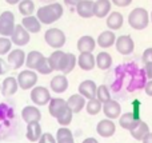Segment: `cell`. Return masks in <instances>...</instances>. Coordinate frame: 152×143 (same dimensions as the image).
Here are the masks:
<instances>
[{"instance_id": "cell-30", "label": "cell", "mask_w": 152, "mask_h": 143, "mask_svg": "<svg viewBox=\"0 0 152 143\" xmlns=\"http://www.w3.org/2000/svg\"><path fill=\"white\" fill-rule=\"evenodd\" d=\"M95 66H97L100 70H108L112 66V58L108 52H99L95 58Z\"/></svg>"}, {"instance_id": "cell-20", "label": "cell", "mask_w": 152, "mask_h": 143, "mask_svg": "<svg viewBox=\"0 0 152 143\" xmlns=\"http://www.w3.org/2000/svg\"><path fill=\"white\" fill-rule=\"evenodd\" d=\"M123 21H124L123 15H121L120 12H118V11H113V12H111L107 18V27L113 32V31H116V29L121 28Z\"/></svg>"}, {"instance_id": "cell-34", "label": "cell", "mask_w": 152, "mask_h": 143, "mask_svg": "<svg viewBox=\"0 0 152 143\" xmlns=\"http://www.w3.org/2000/svg\"><path fill=\"white\" fill-rule=\"evenodd\" d=\"M86 109L89 115H96V114H99L100 110H102V103H100L96 98L89 99L88 103H86Z\"/></svg>"}, {"instance_id": "cell-27", "label": "cell", "mask_w": 152, "mask_h": 143, "mask_svg": "<svg viewBox=\"0 0 152 143\" xmlns=\"http://www.w3.org/2000/svg\"><path fill=\"white\" fill-rule=\"evenodd\" d=\"M64 55H66V52H63V51H60V50H56L55 52L51 54V56L48 58V60H50V64H51V67H52L53 71H60L61 70L63 60H64Z\"/></svg>"}, {"instance_id": "cell-3", "label": "cell", "mask_w": 152, "mask_h": 143, "mask_svg": "<svg viewBox=\"0 0 152 143\" xmlns=\"http://www.w3.org/2000/svg\"><path fill=\"white\" fill-rule=\"evenodd\" d=\"M44 39L50 47L56 48V50L61 48L64 44H66V35H64V32L59 28H50L48 31H45Z\"/></svg>"}, {"instance_id": "cell-42", "label": "cell", "mask_w": 152, "mask_h": 143, "mask_svg": "<svg viewBox=\"0 0 152 143\" xmlns=\"http://www.w3.org/2000/svg\"><path fill=\"white\" fill-rule=\"evenodd\" d=\"M10 70V67L7 66V63H5L4 60H3L1 58H0V75H3V74H5V72Z\"/></svg>"}, {"instance_id": "cell-47", "label": "cell", "mask_w": 152, "mask_h": 143, "mask_svg": "<svg viewBox=\"0 0 152 143\" xmlns=\"http://www.w3.org/2000/svg\"><path fill=\"white\" fill-rule=\"evenodd\" d=\"M56 143H75V142H74V138H68V139H60Z\"/></svg>"}, {"instance_id": "cell-18", "label": "cell", "mask_w": 152, "mask_h": 143, "mask_svg": "<svg viewBox=\"0 0 152 143\" xmlns=\"http://www.w3.org/2000/svg\"><path fill=\"white\" fill-rule=\"evenodd\" d=\"M21 26H23V28L26 29L27 32H32V34H37V32L40 31V28H42V24H40V21L36 19V16H26V18H23V20H21Z\"/></svg>"}, {"instance_id": "cell-15", "label": "cell", "mask_w": 152, "mask_h": 143, "mask_svg": "<svg viewBox=\"0 0 152 143\" xmlns=\"http://www.w3.org/2000/svg\"><path fill=\"white\" fill-rule=\"evenodd\" d=\"M76 12L79 16L84 19H88L94 16V1L92 0H80L77 5H76Z\"/></svg>"}, {"instance_id": "cell-17", "label": "cell", "mask_w": 152, "mask_h": 143, "mask_svg": "<svg viewBox=\"0 0 152 143\" xmlns=\"http://www.w3.org/2000/svg\"><path fill=\"white\" fill-rule=\"evenodd\" d=\"M111 11L110 0H96L94 3V16L96 18H105Z\"/></svg>"}, {"instance_id": "cell-43", "label": "cell", "mask_w": 152, "mask_h": 143, "mask_svg": "<svg viewBox=\"0 0 152 143\" xmlns=\"http://www.w3.org/2000/svg\"><path fill=\"white\" fill-rule=\"evenodd\" d=\"M145 94H147L148 96H152V80H150V82L145 84Z\"/></svg>"}, {"instance_id": "cell-29", "label": "cell", "mask_w": 152, "mask_h": 143, "mask_svg": "<svg viewBox=\"0 0 152 143\" xmlns=\"http://www.w3.org/2000/svg\"><path fill=\"white\" fill-rule=\"evenodd\" d=\"M44 58V55H43L42 52H39V51H31V52L27 55V59L24 63L27 64V67H28L29 70H36V67L39 66V63L42 62V59Z\"/></svg>"}, {"instance_id": "cell-31", "label": "cell", "mask_w": 152, "mask_h": 143, "mask_svg": "<svg viewBox=\"0 0 152 143\" xmlns=\"http://www.w3.org/2000/svg\"><path fill=\"white\" fill-rule=\"evenodd\" d=\"M75 66H76V56L74 54H66L60 71L63 72V74H69V72L75 68Z\"/></svg>"}, {"instance_id": "cell-39", "label": "cell", "mask_w": 152, "mask_h": 143, "mask_svg": "<svg viewBox=\"0 0 152 143\" xmlns=\"http://www.w3.org/2000/svg\"><path fill=\"white\" fill-rule=\"evenodd\" d=\"M39 143H56V139L53 138L52 134L50 133H45V134H42L39 139Z\"/></svg>"}, {"instance_id": "cell-45", "label": "cell", "mask_w": 152, "mask_h": 143, "mask_svg": "<svg viewBox=\"0 0 152 143\" xmlns=\"http://www.w3.org/2000/svg\"><path fill=\"white\" fill-rule=\"evenodd\" d=\"M64 3H66L67 5H69V7H76V5L80 3V0H64Z\"/></svg>"}, {"instance_id": "cell-26", "label": "cell", "mask_w": 152, "mask_h": 143, "mask_svg": "<svg viewBox=\"0 0 152 143\" xmlns=\"http://www.w3.org/2000/svg\"><path fill=\"white\" fill-rule=\"evenodd\" d=\"M129 133H131V135L134 136L136 141H143V138L150 133V127H148V125L145 122L139 120V123H137V125L135 126L131 131H129Z\"/></svg>"}, {"instance_id": "cell-25", "label": "cell", "mask_w": 152, "mask_h": 143, "mask_svg": "<svg viewBox=\"0 0 152 143\" xmlns=\"http://www.w3.org/2000/svg\"><path fill=\"white\" fill-rule=\"evenodd\" d=\"M116 36L112 31H103L97 37V44L102 48H108L112 44H115Z\"/></svg>"}, {"instance_id": "cell-21", "label": "cell", "mask_w": 152, "mask_h": 143, "mask_svg": "<svg viewBox=\"0 0 152 143\" xmlns=\"http://www.w3.org/2000/svg\"><path fill=\"white\" fill-rule=\"evenodd\" d=\"M19 86H18V80L13 76H8L3 80V86H1V94L4 96H11L18 91Z\"/></svg>"}, {"instance_id": "cell-33", "label": "cell", "mask_w": 152, "mask_h": 143, "mask_svg": "<svg viewBox=\"0 0 152 143\" xmlns=\"http://www.w3.org/2000/svg\"><path fill=\"white\" fill-rule=\"evenodd\" d=\"M95 98L103 104L107 103L108 100H111V94H110V91H108L107 86H99V87L96 88V96H95Z\"/></svg>"}, {"instance_id": "cell-50", "label": "cell", "mask_w": 152, "mask_h": 143, "mask_svg": "<svg viewBox=\"0 0 152 143\" xmlns=\"http://www.w3.org/2000/svg\"><path fill=\"white\" fill-rule=\"evenodd\" d=\"M150 20H151V21H152V12H151V19H150Z\"/></svg>"}, {"instance_id": "cell-19", "label": "cell", "mask_w": 152, "mask_h": 143, "mask_svg": "<svg viewBox=\"0 0 152 143\" xmlns=\"http://www.w3.org/2000/svg\"><path fill=\"white\" fill-rule=\"evenodd\" d=\"M119 118H120V119H119L120 126L123 128H126V130H129V131H131L140 120L139 117H137L136 114H134V112H127V114H123Z\"/></svg>"}, {"instance_id": "cell-41", "label": "cell", "mask_w": 152, "mask_h": 143, "mask_svg": "<svg viewBox=\"0 0 152 143\" xmlns=\"http://www.w3.org/2000/svg\"><path fill=\"white\" fill-rule=\"evenodd\" d=\"M112 3L118 7H127L132 3V0H112Z\"/></svg>"}, {"instance_id": "cell-49", "label": "cell", "mask_w": 152, "mask_h": 143, "mask_svg": "<svg viewBox=\"0 0 152 143\" xmlns=\"http://www.w3.org/2000/svg\"><path fill=\"white\" fill-rule=\"evenodd\" d=\"M5 1L8 3V4H11V5H13V4H19V3L21 1V0H5Z\"/></svg>"}, {"instance_id": "cell-32", "label": "cell", "mask_w": 152, "mask_h": 143, "mask_svg": "<svg viewBox=\"0 0 152 143\" xmlns=\"http://www.w3.org/2000/svg\"><path fill=\"white\" fill-rule=\"evenodd\" d=\"M19 12L26 18V16H32L35 12V4L32 0H21L19 3Z\"/></svg>"}, {"instance_id": "cell-5", "label": "cell", "mask_w": 152, "mask_h": 143, "mask_svg": "<svg viewBox=\"0 0 152 143\" xmlns=\"http://www.w3.org/2000/svg\"><path fill=\"white\" fill-rule=\"evenodd\" d=\"M18 86L23 90H29V88L35 87L37 83V74L32 70H24L18 75Z\"/></svg>"}, {"instance_id": "cell-4", "label": "cell", "mask_w": 152, "mask_h": 143, "mask_svg": "<svg viewBox=\"0 0 152 143\" xmlns=\"http://www.w3.org/2000/svg\"><path fill=\"white\" fill-rule=\"evenodd\" d=\"M13 28H15V15L11 11H4L0 15V35L3 37L11 36Z\"/></svg>"}, {"instance_id": "cell-12", "label": "cell", "mask_w": 152, "mask_h": 143, "mask_svg": "<svg viewBox=\"0 0 152 143\" xmlns=\"http://www.w3.org/2000/svg\"><path fill=\"white\" fill-rule=\"evenodd\" d=\"M26 62V52L20 48H16V50H12L10 54H8V63L12 66V68L18 70L20 68L21 66Z\"/></svg>"}, {"instance_id": "cell-7", "label": "cell", "mask_w": 152, "mask_h": 143, "mask_svg": "<svg viewBox=\"0 0 152 143\" xmlns=\"http://www.w3.org/2000/svg\"><path fill=\"white\" fill-rule=\"evenodd\" d=\"M115 45L118 52H120L121 55H129L135 48V43L129 35H121V36L116 37Z\"/></svg>"}, {"instance_id": "cell-37", "label": "cell", "mask_w": 152, "mask_h": 143, "mask_svg": "<svg viewBox=\"0 0 152 143\" xmlns=\"http://www.w3.org/2000/svg\"><path fill=\"white\" fill-rule=\"evenodd\" d=\"M11 47H12V43L8 37H0V55H5L11 51Z\"/></svg>"}, {"instance_id": "cell-44", "label": "cell", "mask_w": 152, "mask_h": 143, "mask_svg": "<svg viewBox=\"0 0 152 143\" xmlns=\"http://www.w3.org/2000/svg\"><path fill=\"white\" fill-rule=\"evenodd\" d=\"M145 74H147L148 78H151L152 79V63L145 64Z\"/></svg>"}, {"instance_id": "cell-13", "label": "cell", "mask_w": 152, "mask_h": 143, "mask_svg": "<svg viewBox=\"0 0 152 143\" xmlns=\"http://www.w3.org/2000/svg\"><path fill=\"white\" fill-rule=\"evenodd\" d=\"M67 107H68L67 106V100H64V99H61V98H55V99H51L50 100V107H48V110H50V114L52 115V117L59 118L67 110Z\"/></svg>"}, {"instance_id": "cell-16", "label": "cell", "mask_w": 152, "mask_h": 143, "mask_svg": "<svg viewBox=\"0 0 152 143\" xmlns=\"http://www.w3.org/2000/svg\"><path fill=\"white\" fill-rule=\"evenodd\" d=\"M67 106L72 111V114H77V112H80L86 107V98H83L79 94L71 95L69 99L67 100Z\"/></svg>"}, {"instance_id": "cell-36", "label": "cell", "mask_w": 152, "mask_h": 143, "mask_svg": "<svg viewBox=\"0 0 152 143\" xmlns=\"http://www.w3.org/2000/svg\"><path fill=\"white\" fill-rule=\"evenodd\" d=\"M56 119H58L59 125H61V126H64V127H66V126H68L69 123L72 122V111L68 109V107H67L66 111H64L59 118H56Z\"/></svg>"}, {"instance_id": "cell-14", "label": "cell", "mask_w": 152, "mask_h": 143, "mask_svg": "<svg viewBox=\"0 0 152 143\" xmlns=\"http://www.w3.org/2000/svg\"><path fill=\"white\" fill-rule=\"evenodd\" d=\"M103 111H104L105 117L111 120V119H116V118L120 117L121 107L116 100H112V99H111V100H108L107 103H104V106H103Z\"/></svg>"}, {"instance_id": "cell-46", "label": "cell", "mask_w": 152, "mask_h": 143, "mask_svg": "<svg viewBox=\"0 0 152 143\" xmlns=\"http://www.w3.org/2000/svg\"><path fill=\"white\" fill-rule=\"evenodd\" d=\"M143 143H152V133H148L147 135L143 138Z\"/></svg>"}, {"instance_id": "cell-1", "label": "cell", "mask_w": 152, "mask_h": 143, "mask_svg": "<svg viewBox=\"0 0 152 143\" xmlns=\"http://www.w3.org/2000/svg\"><path fill=\"white\" fill-rule=\"evenodd\" d=\"M63 16V7L59 3H52L50 5H44L37 10L36 19L40 24H52L53 21L59 20Z\"/></svg>"}, {"instance_id": "cell-48", "label": "cell", "mask_w": 152, "mask_h": 143, "mask_svg": "<svg viewBox=\"0 0 152 143\" xmlns=\"http://www.w3.org/2000/svg\"><path fill=\"white\" fill-rule=\"evenodd\" d=\"M83 143H99V142H97L95 138H87L83 141Z\"/></svg>"}, {"instance_id": "cell-23", "label": "cell", "mask_w": 152, "mask_h": 143, "mask_svg": "<svg viewBox=\"0 0 152 143\" xmlns=\"http://www.w3.org/2000/svg\"><path fill=\"white\" fill-rule=\"evenodd\" d=\"M95 47H96V42H95V39L92 36L86 35V36H81L80 39L77 40V50L80 51L81 54L92 52V51L95 50Z\"/></svg>"}, {"instance_id": "cell-38", "label": "cell", "mask_w": 152, "mask_h": 143, "mask_svg": "<svg viewBox=\"0 0 152 143\" xmlns=\"http://www.w3.org/2000/svg\"><path fill=\"white\" fill-rule=\"evenodd\" d=\"M68 138H72L71 131H69L67 127L59 128L58 133H56V141H60V139H68Z\"/></svg>"}, {"instance_id": "cell-22", "label": "cell", "mask_w": 152, "mask_h": 143, "mask_svg": "<svg viewBox=\"0 0 152 143\" xmlns=\"http://www.w3.org/2000/svg\"><path fill=\"white\" fill-rule=\"evenodd\" d=\"M68 88V80L64 75H56L51 80V90L56 94H61Z\"/></svg>"}, {"instance_id": "cell-10", "label": "cell", "mask_w": 152, "mask_h": 143, "mask_svg": "<svg viewBox=\"0 0 152 143\" xmlns=\"http://www.w3.org/2000/svg\"><path fill=\"white\" fill-rule=\"evenodd\" d=\"M96 131H97V134H99L100 136H103V138H110V136H112L113 134H115L116 126H115V123H113L112 120L103 119V120H100V122L97 123Z\"/></svg>"}, {"instance_id": "cell-35", "label": "cell", "mask_w": 152, "mask_h": 143, "mask_svg": "<svg viewBox=\"0 0 152 143\" xmlns=\"http://www.w3.org/2000/svg\"><path fill=\"white\" fill-rule=\"evenodd\" d=\"M36 71L40 72V74H44V75L51 74V72L53 71L52 67H51V64H50V60H48V58H45V56H44V58L42 59V62L39 63V66L36 67Z\"/></svg>"}, {"instance_id": "cell-8", "label": "cell", "mask_w": 152, "mask_h": 143, "mask_svg": "<svg viewBox=\"0 0 152 143\" xmlns=\"http://www.w3.org/2000/svg\"><path fill=\"white\" fill-rule=\"evenodd\" d=\"M28 42H29V34L23 28L21 24H15L13 32L11 35V43L21 47V45L28 44Z\"/></svg>"}, {"instance_id": "cell-11", "label": "cell", "mask_w": 152, "mask_h": 143, "mask_svg": "<svg viewBox=\"0 0 152 143\" xmlns=\"http://www.w3.org/2000/svg\"><path fill=\"white\" fill-rule=\"evenodd\" d=\"M96 83L94 80H84L79 86V95L87 99H94L96 96Z\"/></svg>"}, {"instance_id": "cell-6", "label": "cell", "mask_w": 152, "mask_h": 143, "mask_svg": "<svg viewBox=\"0 0 152 143\" xmlns=\"http://www.w3.org/2000/svg\"><path fill=\"white\" fill-rule=\"evenodd\" d=\"M31 99L36 106H44L51 100V94L45 87L37 86L34 87L31 91Z\"/></svg>"}, {"instance_id": "cell-28", "label": "cell", "mask_w": 152, "mask_h": 143, "mask_svg": "<svg viewBox=\"0 0 152 143\" xmlns=\"http://www.w3.org/2000/svg\"><path fill=\"white\" fill-rule=\"evenodd\" d=\"M42 136V127H40L39 122L29 123L27 126V139L29 142H37Z\"/></svg>"}, {"instance_id": "cell-24", "label": "cell", "mask_w": 152, "mask_h": 143, "mask_svg": "<svg viewBox=\"0 0 152 143\" xmlns=\"http://www.w3.org/2000/svg\"><path fill=\"white\" fill-rule=\"evenodd\" d=\"M77 64L84 71H91L95 67V56L92 55V52L80 54V56H79V59H77Z\"/></svg>"}, {"instance_id": "cell-2", "label": "cell", "mask_w": 152, "mask_h": 143, "mask_svg": "<svg viewBox=\"0 0 152 143\" xmlns=\"http://www.w3.org/2000/svg\"><path fill=\"white\" fill-rule=\"evenodd\" d=\"M128 23L134 29H144L150 23V15L144 8H135L128 15Z\"/></svg>"}, {"instance_id": "cell-40", "label": "cell", "mask_w": 152, "mask_h": 143, "mask_svg": "<svg viewBox=\"0 0 152 143\" xmlns=\"http://www.w3.org/2000/svg\"><path fill=\"white\" fill-rule=\"evenodd\" d=\"M143 62H144V64L152 63V48H147L143 52Z\"/></svg>"}, {"instance_id": "cell-9", "label": "cell", "mask_w": 152, "mask_h": 143, "mask_svg": "<svg viewBox=\"0 0 152 143\" xmlns=\"http://www.w3.org/2000/svg\"><path fill=\"white\" fill-rule=\"evenodd\" d=\"M21 118H23V120L27 125H29V123L39 122L42 119V112L35 106H26L21 110Z\"/></svg>"}]
</instances>
